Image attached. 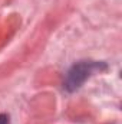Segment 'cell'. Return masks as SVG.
<instances>
[{"label": "cell", "instance_id": "7a4b0ae2", "mask_svg": "<svg viewBox=\"0 0 122 124\" xmlns=\"http://www.w3.org/2000/svg\"><path fill=\"white\" fill-rule=\"evenodd\" d=\"M0 124H9V116L7 114H0Z\"/></svg>", "mask_w": 122, "mask_h": 124}, {"label": "cell", "instance_id": "6da1fadb", "mask_svg": "<svg viewBox=\"0 0 122 124\" xmlns=\"http://www.w3.org/2000/svg\"><path fill=\"white\" fill-rule=\"evenodd\" d=\"M101 68V63H96V62H79L76 65H73L70 68V71L68 72L66 75V79L63 82V87L68 90V91H75L78 90L89 77L91 74H93L96 69Z\"/></svg>", "mask_w": 122, "mask_h": 124}]
</instances>
